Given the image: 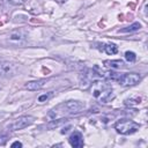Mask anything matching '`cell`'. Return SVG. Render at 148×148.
I'll return each instance as SVG.
<instances>
[{"label":"cell","instance_id":"19","mask_svg":"<svg viewBox=\"0 0 148 148\" xmlns=\"http://www.w3.org/2000/svg\"><path fill=\"white\" fill-rule=\"evenodd\" d=\"M69 128H71V126H67V127H65L64 130H61V133H62V134H65V133H67Z\"/></svg>","mask_w":148,"mask_h":148},{"label":"cell","instance_id":"14","mask_svg":"<svg viewBox=\"0 0 148 148\" xmlns=\"http://www.w3.org/2000/svg\"><path fill=\"white\" fill-rule=\"evenodd\" d=\"M125 59H126L128 62H134L135 59H136V56H135V53L132 52V51H126V52H125Z\"/></svg>","mask_w":148,"mask_h":148},{"label":"cell","instance_id":"7","mask_svg":"<svg viewBox=\"0 0 148 148\" xmlns=\"http://www.w3.org/2000/svg\"><path fill=\"white\" fill-rule=\"evenodd\" d=\"M15 71V66L8 61H1L0 62V76H7L13 74Z\"/></svg>","mask_w":148,"mask_h":148},{"label":"cell","instance_id":"9","mask_svg":"<svg viewBox=\"0 0 148 148\" xmlns=\"http://www.w3.org/2000/svg\"><path fill=\"white\" fill-rule=\"evenodd\" d=\"M102 47H98L99 50H102V51H104L106 54H116L117 52H118V46L116 45V44H113V43H106V44H102L101 45Z\"/></svg>","mask_w":148,"mask_h":148},{"label":"cell","instance_id":"1","mask_svg":"<svg viewBox=\"0 0 148 148\" xmlns=\"http://www.w3.org/2000/svg\"><path fill=\"white\" fill-rule=\"evenodd\" d=\"M84 106H86L84 103L80 101H67L50 110V112L47 113V118L50 119V121L59 120L62 119L64 117L80 113L81 111L84 110Z\"/></svg>","mask_w":148,"mask_h":148},{"label":"cell","instance_id":"17","mask_svg":"<svg viewBox=\"0 0 148 148\" xmlns=\"http://www.w3.org/2000/svg\"><path fill=\"white\" fill-rule=\"evenodd\" d=\"M8 140V136L7 135H0V146H3Z\"/></svg>","mask_w":148,"mask_h":148},{"label":"cell","instance_id":"3","mask_svg":"<svg viewBox=\"0 0 148 148\" xmlns=\"http://www.w3.org/2000/svg\"><path fill=\"white\" fill-rule=\"evenodd\" d=\"M114 128L117 130L118 133L128 135V134L136 132L140 128V124H138L133 120H130V119H120L114 124Z\"/></svg>","mask_w":148,"mask_h":148},{"label":"cell","instance_id":"8","mask_svg":"<svg viewBox=\"0 0 148 148\" xmlns=\"http://www.w3.org/2000/svg\"><path fill=\"white\" fill-rule=\"evenodd\" d=\"M46 81L45 80H37V81H30L25 84V88L28 90H31V91H35V90H40L44 86H45Z\"/></svg>","mask_w":148,"mask_h":148},{"label":"cell","instance_id":"15","mask_svg":"<svg viewBox=\"0 0 148 148\" xmlns=\"http://www.w3.org/2000/svg\"><path fill=\"white\" fill-rule=\"evenodd\" d=\"M53 96V92H47V94H43L38 97V102H45L47 99H50Z\"/></svg>","mask_w":148,"mask_h":148},{"label":"cell","instance_id":"6","mask_svg":"<svg viewBox=\"0 0 148 148\" xmlns=\"http://www.w3.org/2000/svg\"><path fill=\"white\" fill-rule=\"evenodd\" d=\"M68 141H69L71 146L74 147V148H80V147L83 146V136H82V134H81L80 132H77V131L73 132V133L69 135Z\"/></svg>","mask_w":148,"mask_h":148},{"label":"cell","instance_id":"5","mask_svg":"<svg viewBox=\"0 0 148 148\" xmlns=\"http://www.w3.org/2000/svg\"><path fill=\"white\" fill-rule=\"evenodd\" d=\"M34 121V118L30 117V116H22V117H18L17 119L14 120V123L10 125V128L13 131H18V130H23L28 126H30Z\"/></svg>","mask_w":148,"mask_h":148},{"label":"cell","instance_id":"16","mask_svg":"<svg viewBox=\"0 0 148 148\" xmlns=\"http://www.w3.org/2000/svg\"><path fill=\"white\" fill-rule=\"evenodd\" d=\"M25 1H28V0H9V2L12 3V5H22V3H24Z\"/></svg>","mask_w":148,"mask_h":148},{"label":"cell","instance_id":"20","mask_svg":"<svg viewBox=\"0 0 148 148\" xmlns=\"http://www.w3.org/2000/svg\"><path fill=\"white\" fill-rule=\"evenodd\" d=\"M57 2H59V3H64V2H66L67 0H56Z\"/></svg>","mask_w":148,"mask_h":148},{"label":"cell","instance_id":"13","mask_svg":"<svg viewBox=\"0 0 148 148\" xmlns=\"http://www.w3.org/2000/svg\"><path fill=\"white\" fill-rule=\"evenodd\" d=\"M25 37V35L22 31H14L9 35V39L10 40H21Z\"/></svg>","mask_w":148,"mask_h":148},{"label":"cell","instance_id":"2","mask_svg":"<svg viewBox=\"0 0 148 148\" xmlns=\"http://www.w3.org/2000/svg\"><path fill=\"white\" fill-rule=\"evenodd\" d=\"M91 94L96 99L103 103H106L113 98L112 87L105 81H94V83L91 84Z\"/></svg>","mask_w":148,"mask_h":148},{"label":"cell","instance_id":"11","mask_svg":"<svg viewBox=\"0 0 148 148\" xmlns=\"http://www.w3.org/2000/svg\"><path fill=\"white\" fill-rule=\"evenodd\" d=\"M140 28H141V24L139 22H134L133 24H131L124 29H120L119 32H133V31H138Z\"/></svg>","mask_w":148,"mask_h":148},{"label":"cell","instance_id":"10","mask_svg":"<svg viewBox=\"0 0 148 148\" xmlns=\"http://www.w3.org/2000/svg\"><path fill=\"white\" fill-rule=\"evenodd\" d=\"M103 64L108 68H121V67H124V61L120 60V59H117V60H104Z\"/></svg>","mask_w":148,"mask_h":148},{"label":"cell","instance_id":"18","mask_svg":"<svg viewBox=\"0 0 148 148\" xmlns=\"http://www.w3.org/2000/svg\"><path fill=\"white\" fill-rule=\"evenodd\" d=\"M12 147H13V148H14V147H22V143H21L20 141H15V142L12 143Z\"/></svg>","mask_w":148,"mask_h":148},{"label":"cell","instance_id":"4","mask_svg":"<svg viewBox=\"0 0 148 148\" xmlns=\"http://www.w3.org/2000/svg\"><path fill=\"white\" fill-rule=\"evenodd\" d=\"M141 80L140 74L138 73H130V74H120V77L118 79V83L124 87H130L139 83Z\"/></svg>","mask_w":148,"mask_h":148},{"label":"cell","instance_id":"12","mask_svg":"<svg viewBox=\"0 0 148 148\" xmlns=\"http://www.w3.org/2000/svg\"><path fill=\"white\" fill-rule=\"evenodd\" d=\"M140 102H141V97H140V96L130 97V98H126V99L124 101L125 105H130V106H132V105H136V104H140Z\"/></svg>","mask_w":148,"mask_h":148}]
</instances>
